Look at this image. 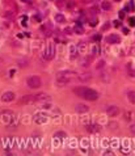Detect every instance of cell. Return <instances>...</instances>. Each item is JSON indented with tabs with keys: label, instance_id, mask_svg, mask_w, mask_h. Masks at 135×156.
<instances>
[{
	"label": "cell",
	"instance_id": "15",
	"mask_svg": "<svg viewBox=\"0 0 135 156\" xmlns=\"http://www.w3.org/2000/svg\"><path fill=\"white\" fill-rule=\"evenodd\" d=\"M127 99L131 104H135V91H130L127 92Z\"/></svg>",
	"mask_w": 135,
	"mask_h": 156
},
{
	"label": "cell",
	"instance_id": "30",
	"mask_svg": "<svg viewBox=\"0 0 135 156\" xmlns=\"http://www.w3.org/2000/svg\"><path fill=\"white\" fill-rule=\"evenodd\" d=\"M129 75H130V76H135V71H130Z\"/></svg>",
	"mask_w": 135,
	"mask_h": 156
},
{
	"label": "cell",
	"instance_id": "25",
	"mask_svg": "<svg viewBox=\"0 0 135 156\" xmlns=\"http://www.w3.org/2000/svg\"><path fill=\"white\" fill-rule=\"evenodd\" d=\"M130 131H131L132 134H135V122H131V123H130Z\"/></svg>",
	"mask_w": 135,
	"mask_h": 156
},
{
	"label": "cell",
	"instance_id": "8",
	"mask_svg": "<svg viewBox=\"0 0 135 156\" xmlns=\"http://www.w3.org/2000/svg\"><path fill=\"white\" fill-rule=\"evenodd\" d=\"M55 56V46L54 43H49L47 47H46V54H45V58L46 59H52V58Z\"/></svg>",
	"mask_w": 135,
	"mask_h": 156
},
{
	"label": "cell",
	"instance_id": "31",
	"mask_svg": "<svg viewBox=\"0 0 135 156\" xmlns=\"http://www.w3.org/2000/svg\"><path fill=\"white\" fill-rule=\"evenodd\" d=\"M123 33H125V34H129V29L125 28V29H123Z\"/></svg>",
	"mask_w": 135,
	"mask_h": 156
},
{
	"label": "cell",
	"instance_id": "9",
	"mask_svg": "<svg viewBox=\"0 0 135 156\" xmlns=\"http://www.w3.org/2000/svg\"><path fill=\"white\" fill-rule=\"evenodd\" d=\"M106 42L108 43H111V45H117V43H121V37L118 34H109L106 37Z\"/></svg>",
	"mask_w": 135,
	"mask_h": 156
},
{
	"label": "cell",
	"instance_id": "13",
	"mask_svg": "<svg viewBox=\"0 0 135 156\" xmlns=\"http://www.w3.org/2000/svg\"><path fill=\"white\" fill-rule=\"evenodd\" d=\"M110 8H111V4H110L109 0H102L101 2V9L102 11H110Z\"/></svg>",
	"mask_w": 135,
	"mask_h": 156
},
{
	"label": "cell",
	"instance_id": "29",
	"mask_svg": "<svg viewBox=\"0 0 135 156\" xmlns=\"http://www.w3.org/2000/svg\"><path fill=\"white\" fill-rule=\"evenodd\" d=\"M105 155H113V152H111V151H109V150H108V151H105Z\"/></svg>",
	"mask_w": 135,
	"mask_h": 156
},
{
	"label": "cell",
	"instance_id": "7",
	"mask_svg": "<svg viewBox=\"0 0 135 156\" xmlns=\"http://www.w3.org/2000/svg\"><path fill=\"white\" fill-rule=\"evenodd\" d=\"M14 97H16V94L12 92V91H7V92H4L3 94H2V101L3 102H11V101H13L14 100Z\"/></svg>",
	"mask_w": 135,
	"mask_h": 156
},
{
	"label": "cell",
	"instance_id": "16",
	"mask_svg": "<svg viewBox=\"0 0 135 156\" xmlns=\"http://www.w3.org/2000/svg\"><path fill=\"white\" fill-rule=\"evenodd\" d=\"M70 55H71V58H75L76 55H78V47H76L75 45H72L70 47Z\"/></svg>",
	"mask_w": 135,
	"mask_h": 156
},
{
	"label": "cell",
	"instance_id": "28",
	"mask_svg": "<svg viewBox=\"0 0 135 156\" xmlns=\"http://www.w3.org/2000/svg\"><path fill=\"white\" fill-rule=\"evenodd\" d=\"M119 17H121V18L125 17V12H123V11H119Z\"/></svg>",
	"mask_w": 135,
	"mask_h": 156
},
{
	"label": "cell",
	"instance_id": "6",
	"mask_svg": "<svg viewBox=\"0 0 135 156\" xmlns=\"http://www.w3.org/2000/svg\"><path fill=\"white\" fill-rule=\"evenodd\" d=\"M119 113H121L119 108H118V106H115V105H110V106L106 108V114H108L109 117H111V118H114V117L119 115Z\"/></svg>",
	"mask_w": 135,
	"mask_h": 156
},
{
	"label": "cell",
	"instance_id": "33",
	"mask_svg": "<svg viewBox=\"0 0 135 156\" xmlns=\"http://www.w3.org/2000/svg\"><path fill=\"white\" fill-rule=\"evenodd\" d=\"M114 2H121V0H114Z\"/></svg>",
	"mask_w": 135,
	"mask_h": 156
},
{
	"label": "cell",
	"instance_id": "22",
	"mask_svg": "<svg viewBox=\"0 0 135 156\" xmlns=\"http://www.w3.org/2000/svg\"><path fill=\"white\" fill-rule=\"evenodd\" d=\"M104 66H105V61H102V59H101V61H99V62H97V64H96V68L100 70V68H102Z\"/></svg>",
	"mask_w": 135,
	"mask_h": 156
},
{
	"label": "cell",
	"instance_id": "26",
	"mask_svg": "<svg viewBox=\"0 0 135 156\" xmlns=\"http://www.w3.org/2000/svg\"><path fill=\"white\" fill-rule=\"evenodd\" d=\"M22 3H26V4H33L34 3V0H21Z\"/></svg>",
	"mask_w": 135,
	"mask_h": 156
},
{
	"label": "cell",
	"instance_id": "1",
	"mask_svg": "<svg viewBox=\"0 0 135 156\" xmlns=\"http://www.w3.org/2000/svg\"><path fill=\"white\" fill-rule=\"evenodd\" d=\"M73 93L83 97L84 100H88V101H96L99 99V96H100L97 91H94L92 88H88V87H75Z\"/></svg>",
	"mask_w": 135,
	"mask_h": 156
},
{
	"label": "cell",
	"instance_id": "10",
	"mask_svg": "<svg viewBox=\"0 0 135 156\" xmlns=\"http://www.w3.org/2000/svg\"><path fill=\"white\" fill-rule=\"evenodd\" d=\"M75 112L79 113V114L88 113V112H89V106L85 105V104H76V105H75Z\"/></svg>",
	"mask_w": 135,
	"mask_h": 156
},
{
	"label": "cell",
	"instance_id": "12",
	"mask_svg": "<svg viewBox=\"0 0 135 156\" xmlns=\"http://www.w3.org/2000/svg\"><path fill=\"white\" fill-rule=\"evenodd\" d=\"M87 130H88L89 132L94 134V132H99V131L101 130V127H100L99 125H96V123H93V125H88V126H87Z\"/></svg>",
	"mask_w": 135,
	"mask_h": 156
},
{
	"label": "cell",
	"instance_id": "23",
	"mask_svg": "<svg viewBox=\"0 0 135 156\" xmlns=\"http://www.w3.org/2000/svg\"><path fill=\"white\" fill-rule=\"evenodd\" d=\"M131 115H132L131 112H125V120H126V121H130V120H131Z\"/></svg>",
	"mask_w": 135,
	"mask_h": 156
},
{
	"label": "cell",
	"instance_id": "2",
	"mask_svg": "<svg viewBox=\"0 0 135 156\" xmlns=\"http://www.w3.org/2000/svg\"><path fill=\"white\" fill-rule=\"evenodd\" d=\"M14 115H16V114H14L12 110L5 109V110L0 112V120H2V122L5 123V125H11V122H12L13 118H14Z\"/></svg>",
	"mask_w": 135,
	"mask_h": 156
},
{
	"label": "cell",
	"instance_id": "18",
	"mask_svg": "<svg viewBox=\"0 0 135 156\" xmlns=\"http://www.w3.org/2000/svg\"><path fill=\"white\" fill-rule=\"evenodd\" d=\"M73 32H75L76 34H83V33H84V29H83V26H81V25H75Z\"/></svg>",
	"mask_w": 135,
	"mask_h": 156
},
{
	"label": "cell",
	"instance_id": "11",
	"mask_svg": "<svg viewBox=\"0 0 135 156\" xmlns=\"http://www.w3.org/2000/svg\"><path fill=\"white\" fill-rule=\"evenodd\" d=\"M76 47H78V53L79 54L87 53V49H88V46H87L85 42H79V45H76Z\"/></svg>",
	"mask_w": 135,
	"mask_h": 156
},
{
	"label": "cell",
	"instance_id": "4",
	"mask_svg": "<svg viewBox=\"0 0 135 156\" xmlns=\"http://www.w3.org/2000/svg\"><path fill=\"white\" fill-rule=\"evenodd\" d=\"M33 99L37 102H49V101H51V96L46 94V93H38V94L33 96Z\"/></svg>",
	"mask_w": 135,
	"mask_h": 156
},
{
	"label": "cell",
	"instance_id": "24",
	"mask_svg": "<svg viewBox=\"0 0 135 156\" xmlns=\"http://www.w3.org/2000/svg\"><path fill=\"white\" fill-rule=\"evenodd\" d=\"M129 25L130 26H135V17H130L129 18Z\"/></svg>",
	"mask_w": 135,
	"mask_h": 156
},
{
	"label": "cell",
	"instance_id": "5",
	"mask_svg": "<svg viewBox=\"0 0 135 156\" xmlns=\"http://www.w3.org/2000/svg\"><path fill=\"white\" fill-rule=\"evenodd\" d=\"M33 121L37 125H43L47 122V115H45L43 113H35L33 117Z\"/></svg>",
	"mask_w": 135,
	"mask_h": 156
},
{
	"label": "cell",
	"instance_id": "19",
	"mask_svg": "<svg viewBox=\"0 0 135 156\" xmlns=\"http://www.w3.org/2000/svg\"><path fill=\"white\" fill-rule=\"evenodd\" d=\"M78 79L80 80V81H88L89 79H91V75H78Z\"/></svg>",
	"mask_w": 135,
	"mask_h": 156
},
{
	"label": "cell",
	"instance_id": "17",
	"mask_svg": "<svg viewBox=\"0 0 135 156\" xmlns=\"http://www.w3.org/2000/svg\"><path fill=\"white\" fill-rule=\"evenodd\" d=\"M91 53H92V55H97V54L100 53V47H99L97 45H92V47H91Z\"/></svg>",
	"mask_w": 135,
	"mask_h": 156
},
{
	"label": "cell",
	"instance_id": "27",
	"mask_svg": "<svg viewBox=\"0 0 135 156\" xmlns=\"http://www.w3.org/2000/svg\"><path fill=\"white\" fill-rule=\"evenodd\" d=\"M93 40H94V41H99V40H101V35H94V37H93Z\"/></svg>",
	"mask_w": 135,
	"mask_h": 156
},
{
	"label": "cell",
	"instance_id": "32",
	"mask_svg": "<svg viewBox=\"0 0 135 156\" xmlns=\"http://www.w3.org/2000/svg\"><path fill=\"white\" fill-rule=\"evenodd\" d=\"M132 51H134V53H132V54H134V55H135V47H132Z\"/></svg>",
	"mask_w": 135,
	"mask_h": 156
},
{
	"label": "cell",
	"instance_id": "3",
	"mask_svg": "<svg viewBox=\"0 0 135 156\" xmlns=\"http://www.w3.org/2000/svg\"><path fill=\"white\" fill-rule=\"evenodd\" d=\"M26 84H28L29 88L37 89V88H40L42 85V80H41V77H38V76H30L26 80Z\"/></svg>",
	"mask_w": 135,
	"mask_h": 156
},
{
	"label": "cell",
	"instance_id": "20",
	"mask_svg": "<svg viewBox=\"0 0 135 156\" xmlns=\"http://www.w3.org/2000/svg\"><path fill=\"white\" fill-rule=\"evenodd\" d=\"M54 136H55V138H66L67 134H66L64 131H56V132L54 134Z\"/></svg>",
	"mask_w": 135,
	"mask_h": 156
},
{
	"label": "cell",
	"instance_id": "21",
	"mask_svg": "<svg viewBox=\"0 0 135 156\" xmlns=\"http://www.w3.org/2000/svg\"><path fill=\"white\" fill-rule=\"evenodd\" d=\"M108 127H109V129L115 130V129L118 127V123H117V122H109V123H108Z\"/></svg>",
	"mask_w": 135,
	"mask_h": 156
},
{
	"label": "cell",
	"instance_id": "14",
	"mask_svg": "<svg viewBox=\"0 0 135 156\" xmlns=\"http://www.w3.org/2000/svg\"><path fill=\"white\" fill-rule=\"evenodd\" d=\"M55 21L59 23V24H63V23L66 21V17H64L62 13H56V14H55Z\"/></svg>",
	"mask_w": 135,
	"mask_h": 156
}]
</instances>
